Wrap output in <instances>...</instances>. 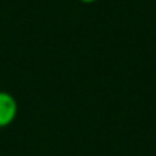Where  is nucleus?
<instances>
[{"label": "nucleus", "instance_id": "obj_1", "mask_svg": "<svg viewBox=\"0 0 156 156\" xmlns=\"http://www.w3.org/2000/svg\"><path fill=\"white\" fill-rule=\"evenodd\" d=\"M17 101L12 95L0 92V127L9 126L17 116Z\"/></svg>", "mask_w": 156, "mask_h": 156}, {"label": "nucleus", "instance_id": "obj_2", "mask_svg": "<svg viewBox=\"0 0 156 156\" xmlns=\"http://www.w3.org/2000/svg\"><path fill=\"white\" fill-rule=\"evenodd\" d=\"M81 2H84V3H92V2H95V0H81Z\"/></svg>", "mask_w": 156, "mask_h": 156}]
</instances>
